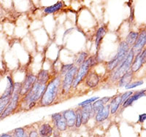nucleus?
<instances>
[{"instance_id": "obj_1", "label": "nucleus", "mask_w": 146, "mask_h": 137, "mask_svg": "<svg viewBox=\"0 0 146 137\" xmlns=\"http://www.w3.org/2000/svg\"><path fill=\"white\" fill-rule=\"evenodd\" d=\"M62 77L58 74L51 78L48 83L43 96L39 101V107H48L56 102L62 92Z\"/></svg>"}, {"instance_id": "obj_2", "label": "nucleus", "mask_w": 146, "mask_h": 137, "mask_svg": "<svg viewBox=\"0 0 146 137\" xmlns=\"http://www.w3.org/2000/svg\"><path fill=\"white\" fill-rule=\"evenodd\" d=\"M48 85V84H47ZM47 85L42 84L36 81L35 84L24 96L21 97L19 107H21L24 110H30L38 105L46 89Z\"/></svg>"}, {"instance_id": "obj_3", "label": "nucleus", "mask_w": 146, "mask_h": 137, "mask_svg": "<svg viewBox=\"0 0 146 137\" xmlns=\"http://www.w3.org/2000/svg\"><path fill=\"white\" fill-rule=\"evenodd\" d=\"M130 50H131V48L127 45V43L126 42H121L119 44V45H118V51H117L116 55L113 57V59H111L107 63V70L110 73H111L112 71H114L126 59Z\"/></svg>"}, {"instance_id": "obj_4", "label": "nucleus", "mask_w": 146, "mask_h": 137, "mask_svg": "<svg viewBox=\"0 0 146 137\" xmlns=\"http://www.w3.org/2000/svg\"><path fill=\"white\" fill-rule=\"evenodd\" d=\"M96 57H88V59L85 61L84 63L78 67V72H77L75 79L73 82L72 84V89H75L79 86V85L81 84L86 77L88 73L90 72L91 69H93V68L97 64Z\"/></svg>"}, {"instance_id": "obj_5", "label": "nucleus", "mask_w": 146, "mask_h": 137, "mask_svg": "<svg viewBox=\"0 0 146 137\" xmlns=\"http://www.w3.org/2000/svg\"><path fill=\"white\" fill-rule=\"evenodd\" d=\"M135 53H134V51L131 48V50H130L129 53H128L126 59L114 71L110 73V78L111 82H113V83H118V81L119 80L120 78L123 76V74H126L127 71H129L131 69V64H132L133 60L135 58Z\"/></svg>"}, {"instance_id": "obj_6", "label": "nucleus", "mask_w": 146, "mask_h": 137, "mask_svg": "<svg viewBox=\"0 0 146 137\" xmlns=\"http://www.w3.org/2000/svg\"><path fill=\"white\" fill-rule=\"evenodd\" d=\"M21 88V83H15L13 94L11 96V99H10L9 104H7V107L0 117L1 120L15 113V111L18 109L19 105H20L21 99V96L20 95Z\"/></svg>"}, {"instance_id": "obj_7", "label": "nucleus", "mask_w": 146, "mask_h": 137, "mask_svg": "<svg viewBox=\"0 0 146 137\" xmlns=\"http://www.w3.org/2000/svg\"><path fill=\"white\" fill-rule=\"evenodd\" d=\"M78 70V67L75 65L63 77L61 95H62V96H66L70 93V91H71V89H72L73 82H74V80L75 79Z\"/></svg>"}, {"instance_id": "obj_8", "label": "nucleus", "mask_w": 146, "mask_h": 137, "mask_svg": "<svg viewBox=\"0 0 146 137\" xmlns=\"http://www.w3.org/2000/svg\"><path fill=\"white\" fill-rule=\"evenodd\" d=\"M36 81V76L32 73H28L26 75V77L21 83V88L20 91V95L21 97L25 96L27 93L32 89Z\"/></svg>"}, {"instance_id": "obj_9", "label": "nucleus", "mask_w": 146, "mask_h": 137, "mask_svg": "<svg viewBox=\"0 0 146 137\" xmlns=\"http://www.w3.org/2000/svg\"><path fill=\"white\" fill-rule=\"evenodd\" d=\"M84 83L85 86L88 88H95L100 85V77L96 70L91 69L90 72L88 73L86 77L83 82Z\"/></svg>"}, {"instance_id": "obj_10", "label": "nucleus", "mask_w": 146, "mask_h": 137, "mask_svg": "<svg viewBox=\"0 0 146 137\" xmlns=\"http://www.w3.org/2000/svg\"><path fill=\"white\" fill-rule=\"evenodd\" d=\"M51 120L55 127L59 131H65L67 129V125L62 113H54L51 115Z\"/></svg>"}, {"instance_id": "obj_11", "label": "nucleus", "mask_w": 146, "mask_h": 137, "mask_svg": "<svg viewBox=\"0 0 146 137\" xmlns=\"http://www.w3.org/2000/svg\"><path fill=\"white\" fill-rule=\"evenodd\" d=\"M79 109H80V114H81L82 122H83V125H86L91 117L95 116V114L93 110L92 104H87V105L80 107H79Z\"/></svg>"}, {"instance_id": "obj_12", "label": "nucleus", "mask_w": 146, "mask_h": 137, "mask_svg": "<svg viewBox=\"0 0 146 137\" xmlns=\"http://www.w3.org/2000/svg\"><path fill=\"white\" fill-rule=\"evenodd\" d=\"M146 45V30L142 31L138 35L137 41L135 45L131 48L132 50L135 53V55L138 54L145 48Z\"/></svg>"}, {"instance_id": "obj_13", "label": "nucleus", "mask_w": 146, "mask_h": 137, "mask_svg": "<svg viewBox=\"0 0 146 137\" xmlns=\"http://www.w3.org/2000/svg\"><path fill=\"white\" fill-rule=\"evenodd\" d=\"M63 117L67 125V128L75 127V122H76V112L75 109H70L67 110H64L62 112Z\"/></svg>"}, {"instance_id": "obj_14", "label": "nucleus", "mask_w": 146, "mask_h": 137, "mask_svg": "<svg viewBox=\"0 0 146 137\" xmlns=\"http://www.w3.org/2000/svg\"><path fill=\"white\" fill-rule=\"evenodd\" d=\"M110 114V104H108L102 108L98 113L95 114V120L98 123L104 122L109 117Z\"/></svg>"}, {"instance_id": "obj_15", "label": "nucleus", "mask_w": 146, "mask_h": 137, "mask_svg": "<svg viewBox=\"0 0 146 137\" xmlns=\"http://www.w3.org/2000/svg\"><path fill=\"white\" fill-rule=\"evenodd\" d=\"M146 95V90H143V91H138V92L133 93V94L130 96L129 97L126 99V101L122 104V107L126 108L128 107L131 106L135 101H137L138 99H140L141 97H143Z\"/></svg>"}, {"instance_id": "obj_16", "label": "nucleus", "mask_w": 146, "mask_h": 137, "mask_svg": "<svg viewBox=\"0 0 146 137\" xmlns=\"http://www.w3.org/2000/svg\"><path fill=\"white\" fill-rule=\"evenodd\" d=\"M53 128L48 122H44L39 126L38 134L40 137H50L53 135Z\"/></svg>"}, {"instance_id": "obj_17", "label": "nucleus", "mask_w": 146, "mask_h": 137, "mask_svg": "<svg viewBox=\"0 0 146 137\" xmlns=\"http://www.w3.org/2000/svg\"><path fill=\"white\" fill-rule=\"evenodd\" d=\"M7 85L6 89L4 91L3 94L0 96V99H5V98H11L15 90V82L13 81L11 76H7Z\"/></svg>"}, {"instance_id": "obj_18", "label": "nucleus", "mask_w": 146, "mask_h": 137, "mask_svg": "<svg viewBox=\"0 0 146 137\" xmlns=\"http://www.w3.org/2000/svg\"><path fill=\"white\" fill-rule=\"evenodd\" d=\"M121 94H118L116 96L112 97L113 99L110 101V114H116L117 112L119 109L120 107L122 106V101H121Z\"/></svg>"}, {"instance_id": "obj_19", "label": "nucleus", "mask_w": 146, "mask_h": 137, "mask_svg": "<svg viewBox=\"0 0 146 137\" xmlns=\"http://www.w3.org/2000/svg\"><path fill=\"white\" fill-rule=\"evenodd\" d=\"M112 97H103L102 99H99L98 100H96V101L92 104V107H93V110L94 114H96L99 111L101 110L106 104H108V102L111 101Z\"/></svg>"}, {"instance_id": "obj_20", "label": "nucleus", "mask_w": 146, "mask_h": 137, "mask_svg": "<svg viewBox=\"0 0 146 137\" xmlns=\"http://www.w3.org/2000/svg\"><path fill=\"white\" fill-rule=\"evenodd\" d=\"M133 76H134V73L129 70V71L124 74L123 76L121 77L119 79V80L118 81V85L120 88H122V87H126L128 85H129L131 83L133 79Z\"/></svg>"}, {"instance_id": "obj_21", "label": "nucleus", "mask_w": 146, "mask_h": 137, "mask_svg": "<svg viewBox=\"0 0 146 137\" xmlns=\"http://www.w3.org/2000/svg\"><path fill=\"white\" fill-rule=\"evenodd\" d=\"M51 79L50 71L47 69H41L36 75V81L42 84L47 85Z\"/></svg>"}, {"instance_id": "obj_22", "label": "nucleus", "mask_w": 146, "mask_h": 137, "mask_svg": "<svg viewBox=\"0 0 146 137\" xmlns=\"http://www.w3.org/2000/svg\"><path fill=\"white\" fill-rule=\"evenodd\" d=\"M142 52V51H141ZM141 52L138 54H137L135 56V58L133 60L132 64L131 66V71H132L134 74L137 71H139L140 69V68L143 66V56H142Z\"/></svg>"}, {"instance_id": "obj_23", "label": "nucleus", "mask_w": 146, "mask_h": 137, "mask_svg": "<svg viewBox=\"0 0 146 137\" xmlns=\"http://www.w3.org/2000/svg\"><path fill=\"white\" fill-rule=\"evenodd\" d=\"M107 33V28L106 27L104 26H102L98 28L97 32L96 34V40H95V45H96V50H98L100 48V44L102 42V40L104 38V36H105Z\"/></svg>"}, {"instance_id": "obj_24", "label": "nucleus", "mask_w": 146, "mask_h": 137, "mask_svg": "<svg viewBox=\"0 0 146 137\" xmlns=\"http://www.w3.org/2000/svg\"><path fill=\"white\" fill-rule=\"evenodd\" d=\"M62 7H63V2H58L57 3L54 4V5H51V6L46 7L44 9L43 11L46 15H48V14L54 13H56V12L59 11Z\"/></svg>"}, {"instance_id": "obj_25", "label": "nucleus", "mask_w": 146, "mask_h": 137, "mask_svg": "<svg viewBox=\"0 0 146 137\" xmlns=\"http://www.w3.org/2000/svg\"><path fill=\"white\" fill-rule=\"evenodd\" d=\"M138 35H139V34H138L137 32H130L129 33V34L126 36L125 42L127 43V45L131 48L135 45V42H136L137 41V39L138 37Z\"/></svg>"}, {"instance_id": "obj_26", "label": "nucleus", "mask_w": 146, "mask_h": 137, "mask_svg": "<svg viewBox=\"0 0 146 137\" xmlns=\"http://www.w3.org/2000/svg\"><path fill=\"white\" fill-rule=\"evenodd\" d=\"M88 58V53L87 52H80V53H78V56H77L76 59L75 61V65L78 67L81 66L85 61H86Z\"/></svg>"}, {"instance_id": "obj_27", "label": "nucleus", "mask_w": 146, "mask_h": 137, "mask_svg": "<svg viewBox=\"0 0 146 137\" xmlns=\"http://www.w3.org/2000/svg\"><path fill=\"white\" fill-rule=\"evenodd\" d=\"M13 137H29V133L24 128H17L12 131Z\"/></svg>"}, {"instance_id": "obj_28", "label": "nucleus", "mask_w": 146, "mask_h": 137, "mask_svg": "<svg viewBox=\"0 0 146 137\" xmlns=\"http://www.w3.org/2000/svg\"><path fill=\"white\" fill-rule=\"evenodd\" d=\"M74 66H75V64H62L61 69H60L59 74L62 77H64L67 73V71L70 69H71Z\"/></svg>"}, {"instance_id": "obj_29", "label": "nucleus", "mask_w": 146, "mask_h": 137, "mask_svg": "<svg viewBox=\"0 0 146 137\" xmlns=\"http://www.w3.org/2000/svg\"><path fill=\"white\" fill-rule=\"evenodd\" d=\"M11 98H5V99H0V117L7 107V104L10 102Z\"/></svg>"}, {"instance_id": "obj_30", "label": "nucleus", "mask_w": 146, "mask_h": 137, "mask_svg": "<svg viewBox=\"0 0 146 137\" xmlns=\"http://www.w3.org/2000/svg\"><path fill=\"white\" fill-rule=\"evenodd\" d=\"M75 112H76V122H75V127L78 128H80V126H81L82 124H83V122H82V117L79 108H78V109H76Z\"/></svg>"}, {"instance_id": "obj_31", "label": "nucleus", "mask_w": 146, "mask_h": 137, "mask_svg": "<svg viewBox=\"0 0 146 137\" xmlns=\"http://www.w3.org/2000/svg\"><path fill=\"white\" fill-rule=\"evenodd\" d=\"M100 99V97H92L90 98V99H86V100H85V101H82L80 102V104H78V107H83V106L87 105V104H93L94 101H96V100H98Z\"/></svg>"}, {"instance_id": "obj_32", "label": "nucleus", "mask_w": 146, "mask_h": 137, "mask_svg": "<svg viewBox=\"0 0 146 137\" xmlns=\"http://www.w3.org/2000/svg\"><path fill=\"white\" fill-rule=\"evenodd\" d=\"M143 84V80H139V81H135V82H131L129 85H128L126 87H125L126 89L130 90L131 88H135L137 86L142 85Z\"/></svg>"}, {"instance_id": "obj_33", "label": "nucleus", "mask_w": 146, "mask_h": 137, "mask_svg": "<svg viewBox=\"0 0 146 137\" xmlns=\"http://www.w3.org/2000/svg\"><path fill=\"white\" fill-rule=\"evenodd\" d=\"M133 93L134 92H132V91H128V92L123 93L121 94V101H122V104H123V103L126 101L128 98L133 94Z\"/></svg>"}, {"instance_id": "obj_34", "label": "nucleus", "mask_w": 146, "mask_h": 137, "mask_svg": "<svg viewBox=\"0 0 146 137\" xmlns=\"http://www.w3.org/2000/svg\"><path fill=\"white\" fill-rule=\"evenodd\" d=\"M29 137H40L38 131L36 130H31L29 132Z\"/></svg>"}, {"instance_id": "obj_35", "label": "nucleus", "mask_w": 146, "mask_h": 137, "mask_svg": "<svg viewBox=\"0 0 146 137\" xmlns=\"http://www.w3.org/2000/svg\"><path fill=\"white\" fill-rule=\"evenodd\" d=\"M142 56H143V64H146V46L145 47L144 49L142 50Z\"/></svg>"}, {"instance_id": "obj_36", "label": "nucleus", "mask_w": 146, "mask_h": 137, "mask_svg": "<svg viewBox=\"0 0 146 137\" xmlns=\"http://www.w3.org/2000/svg\"><path fill=\"white\" fill-rule=\"evenodd\" d=\"M146 120V114H142L139 115V120H138V122H145V120Z\"/></svg>"}, {"instance_id": "obj_37", "label": "nucleus", "mask_w": 146, "mask_h": 137, "mask_svg": "<svg viewBox=\"0 0 146 137\" xmlns=\"http://www.w3.org/2000/svg\"><path fill=\"white\" fill-rule=\"evenodd\" d=\"M0 137H13L12 134L10 133H5V134H2L0 135Z\"/></svg>"}]
</instances>
